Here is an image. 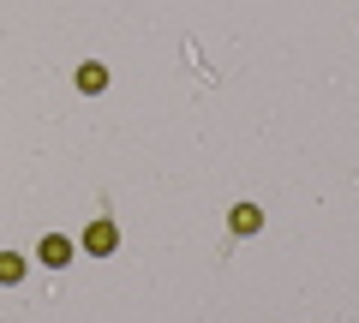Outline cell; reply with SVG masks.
Returning <instances> with one entry per match:
<instances>
[{"mask_svg": "<svg viewBox=\"0 0 359 323\" xmlns=\"http://www.w3.org/2000/svg\"><path fill=\"white\" fill-rule=\"evenodd\" d=\"M13 282H25V258L18 252H0V287H13Z\"/></svg>", "mask_w": 359, "mask_h": 323, "instance_id": "cell-5", "label": "cell"}, {"mask_svg": "<svg viewBox=\"0 0 359 323\" xmlns=\"http://www.w3.org/2000/svg\"><path fill=\"white\" fill-rule=\"evenodd\" d=\"M78 90H84V96L108 90V66H96V60H90V66H78Z\"/></svg>", "mask_w": 359, "mask_h": 323, "instance_id": "cell-4", "label": "cell"}, {"mask_svg": "<svg viewBox=\"0 0 359 323\" xmlns=\"http://www.w3.org/2000/svg\"><path fill=\"white\" fill-rule=\"evenodd\" d=\"M228 228H233V233H257V228H264V209H257V204H240V209L228 216Z\"/></svg>", "mask_w": 359, "mask_h": 323, "instance_id": "cell-3", "label": "cell"}, {"mask_svg": "<svg viewBox=\"0 0 359 323\" xmlns=\"http://www.w3.org/2000/svg\"><path fill=\"white\" fill-rule=\"evenodd\" d=\"M120 246V228H114V221H90V228H84V252H90V258H108V252H114Z\"/></svg>", "mask_w": 359, "mask_h": 323, "instance_id": "cell-1", "label": "cell"}, {"mask_svg": "<svg viewBox=\"0 0 359 323\" xmlns=\"http://www.w3.org/2000/svg\"><path fill=\"white\" fill-rule=\"evenodd\" d=\"M36 258L48 263V270H66V263H72V240H66V233H48V240L36 246Z\"/></svg>", "mask_w": 359, "mask_h": 323, "instance_id": "cell-2", "label": "cell"}]
</instances>
